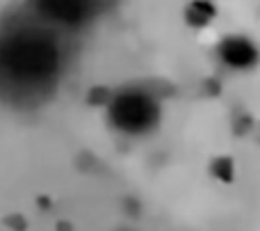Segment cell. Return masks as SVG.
Returning a JSON list of instances; mask_svg holds the SVG:
<instances>
[{
    "label": "cell",
    "mask_w": 260,
    "mask_h": 231,
    "mask_svg": "<svg viewBox=\"0 0 260 231\" xmlns=\"http://www.w3.org/2000/svg\"><path fill=\"white\" fill-rule=\"evenodd\" d=\"M219 55L231 69H251L258 64L260 50L249 37H226L219 44Z\"/></svg>",
    "instance_id": "2"
},
{
    "label": "cell",
    "mask_w": 260,
    "mask_h": 231,
    "mask_svg": "<svg viewBox=\"0 0 260 231\" xmlns=\"http://www.w3.org/2000/svg\"><path fill=\"white\" fill-rule=\"evenodd\" d=\"M114 126L128 135H142L157 124V103L142 92H130L114 99L110 110Z\"/></svg>",
    "instance_id": "1"
},
{
    "label": "cell",
    "mask_w": 260,
    "mask_h": 231,
    "mask_svg": "<svg viewBox=\"0 0 260 231\" xmlns=\"http://www.w3.org/2000/svg\"><path fill=\"white\" fill-rule=\"evenodd\" d=\"M215 14H217V7L210 0H192L187 5V9H185V18L194 27H206L215 18Z\"/></svg>",
    "instance_id": "3"
}]
</instances>
